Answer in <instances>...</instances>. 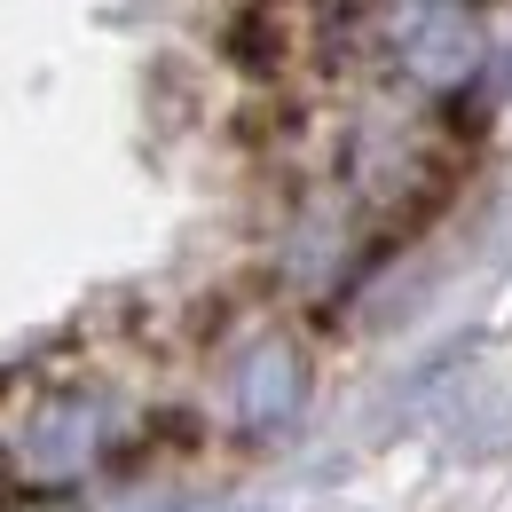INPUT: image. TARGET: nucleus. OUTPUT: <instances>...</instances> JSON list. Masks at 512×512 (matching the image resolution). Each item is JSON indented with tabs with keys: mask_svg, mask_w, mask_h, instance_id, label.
<instances>
[{
	"mask_svg": "<svg viewBox=\"0 0 512 512\" xmlns=\"http://www.w3.org/2000/svg\"><path fill=\"white\" fill-rule=\"evenodd\" d=\"M95 449H103V410H95L87 394H56V402H40L32 426L16 434V473H32V481H71V473H87Z\"/></svg>",
	"mask_w": 512,
	"mask_h": 512,
	"instance_id": "f257e3e1",
	"label": "nucleus"
},
{
	"mask_svg": "<svg viewBox=\"0 0 512 512\" xmlns=\"http://www.w3.org/2000/svg\"><path fill=\"white\" fill-rule=\"evenodd\" d=\"M473 24L457 16V8H418L410 16V32H402V64L418 71L426 87H449V79H465L473 71Z\"/></svg>",
	"mask_w": 512,
	"mask_h": 512,
	"instance_id": "f03ea898",
	"label": "nucleus"
},
{
	"mask_svg": "<svg viewBox=\"0 0 512 512\" xmlns=\"http://www.w3.org/2000/svg\"><path fill=\"white\" fill-rule=\"evenodd\" d=\"M300 394H308L300 355L292 347H260L253 363H245V379H237V410H245V426H284L300 410Z\"/></svg>",
	"mask_w": 512,
	"mask_h": 512,
	"instance_id": "7ed1b4c3",
	"label": "nucleus"
}]
</instances>
